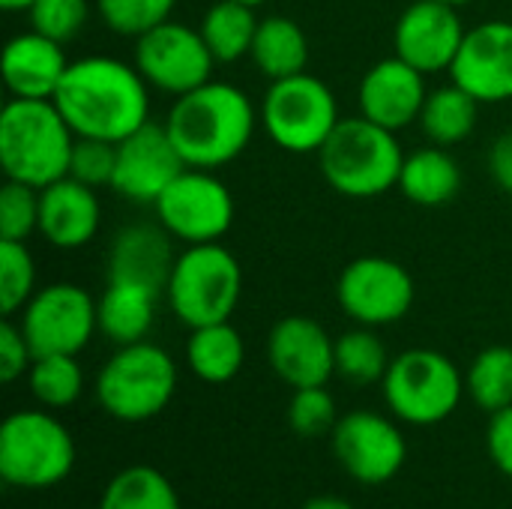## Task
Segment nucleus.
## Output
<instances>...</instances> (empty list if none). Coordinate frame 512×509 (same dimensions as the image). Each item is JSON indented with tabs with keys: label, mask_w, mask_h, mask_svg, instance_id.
<instances>
[{
	"label": "nucleus",
	"mask_w": 512,
	"mask_h": 509,
	"mask_svg": "<svg viewBox=\"0 0 512 509\" xmlns=\"http://www.w3.org/2000/svg\"><path fill=\"white\" fill-rule=\"evenodd\" d=\"M135 66L150 87L177 99L213 78L216 57L210 54L201 30L165 21L135 39Z\"/></svg>",
	"instance_id": "ddd939ff"
},
{
	"label": "nucleus",
	"mask_w": 512,
	"mask_h": 509,
	"mask_svg": "<svg viewBox=\"0 0 512 509\" xmlns=\"http://www.w3.org/2000/svg\"><path fill=\"white\" fill-rule=\"evenodd\" d=\"M333 453L345 474L363 486H384L408 462L402 429L378 411H351L333 429Z\"/></svg>",
	"instance_id": "4468645a"
},
{
	"label": "nucleus",
	"mask_w": 512,
	"mask_h": 509,
	"mask_svg": "<svg viewBox=\"0 0 512 509\" xmlns=\"http://www.w3.org/2000/svg\"><path fill=\"white\" fill-rule=\"evenodd\" d=\"M489 171L495 177V183L510 192L512 195V129L504 132L495 144H492V153H489Z\"/></svg>",
	"instance_id": "a19ab883"
},
{
	"label": "nucleus",
	"mask_w": 512,
	"mask_h": 509,
	"mask_svg": "<svg viewBox=\"0 0 512 509\" xmlns=\"http://www.w3.org/2000/svg\"><path fill=\"white\" fill-rule=\"evenodd\" d=\"M189 165L177 153L165 123L147 120L123 141H117V171L111 189L132 204H156L159 195L186 171Z\"/></svg>",
	"instance_id": "2eb2a0df"
},
{
	"label": "nucleus",
	"mask_w": 512,
	"mask_h": 509,
	"mask_svg": "<svg viewBox=\"0 0 512 509\" xmlns=\"http://www.w3.org/2000/svg\"><path fill=\"white\" fill-rule=\"evenodd\" d=\"M75 468V438L48 411H15L0 426V477L12 489H51Z\"/></svg>",
	"instance_id": "0eeeda50"
},
{
	"label": "nucleus",
	"mask_w": 512,
	"mask_h": 509,
	"mask_svg": "<svg viewBox=\"0 0 512 509\" xmlns=\"http://www.w3.org/2000/svg\"><path fill=\"white\" fill-rule=\"evenodd\" d=\"M171 234L162 225L123 228L108 252V279L135 282L165 294L177 255L171 252Z\"/></svg>",
	"instance_id": "4be33fe9"
},
{
	"label": "nucleus",
	"mask_w": 512,
	"mask_h": 509,
	"mask_svg": "<svg viewBox=\"0 0 512 509\" xmlns=\"http://www.w3.org/2000/svg\"><path fill=\"white\" fill-rule=\"evenodd\" d=\"M390 369V354L381 336L372 327L348 330L336 339V372L357 387H369L384 381Z\"/></svg>",
	"instance_id": "7c9ffc66"
},
{
	"label": "nucleus",
	"mask_w": 512,
	"mask_h": 509,
	"mask_svg": "<svg viewBox=\"0 0 512 509\" xmlns=\"http://www.w3.org/2000/svg\"><path fill=\"white\" fill-rule=\"evenodd\" d=\"M324 180L345 198H375L399 186L405 153L396 132L369 117H345L318 150Z\"/></svg>",
	"instance_id": "20e7f679"
},
{
	"label": "nucleus",
	"mask_w": 512,
	"mask_h": 509,
	"mask_svg": "<svg viewBox=\"0 0 512 509\" xmlns=\"http://www.w3.org/2000/svg\"><path fill=\"white\" fill-rule=\"evenodd\" d=\"M426 75L405 63L402 57L378 60L360 81V114L372 123L402 132L405 126L420 120V111L426 105Z\"/></svg>",
	"instance_id": "6ab92c4d"
},
{
	"label": "nucleus",
	"mask_w": 512,
	"mask_h": 509,
	"mask_svg": "<svg viewBox=\"0 0 512 509\" xmlns=\"http://www.w3.org/2000/svg\"><path fill=\"white\" fill-rule=\"evenodd\" d=\"M159 225L186 246L219 243L234 225L231 189L204 168H186L153 204Z\"/></svg>",
	"instance_id": "9b49d317"
},
{
	"label": "nucleus",
	"mask_w": 512,
	"mask_h": 509,
	"mask_svg": "<svg viewBox=\"0 0 512 509\" xmlns=\"http://www.w3.org/2000/svg\"><path fill=\"white\" fill-rule=\"evenodd\" d=\"M255 120V105L240 87L210 78L174 99L165 129L189 168L216 171L249 147Z\"/></svg>",
	"instance_id": "f03ea898"
},
{
	"label": "nucleus",
	"mask_w": 512,
	"mask_h": 509,
	"mask_svg": "<svg viewBox=\"0 0 512 509\" xmlns=\"http://www.w3.org/2000/svg\"><path fill=\"white\" fill-rule=\"evenodd\" d=\"M339 423L336 399L324 387H300L294 390L288 402V426L303 438H318L324 432H333Z\"/></svg>",
	"instance_id": "f704fd0d"
},
{
	"label": "nucleus",
	"mask_w": 512,
	"mask_h": 509,
	"mask_svg": "<svg viewBox=\"0 0 512 509\" xmlns=\"http://www.w3.org/2000/svg\"><path fill=\"white\" fill-rule=\"evenodd\" d=\"M465 393L477 408L495 414L512 405V348L492 345L480 351L465 372Z\"/></svg>",
	"instance_id": "2f4dec72"
},
{
	"label": "nucleus",
	"mask_w": 512,
	"mask_h": 509,
	"mask_svg": "<svg viewBox=\"0 0 512 509\" xmlns=\"http://www.w3.org/2000/svg\"><path fill=\"white\" fill-rule=\"evenodd\" d=\"M27 15H30V27L36 33L66 45L84 30L90 6H87V0H36L27 9Z\"/></svg>",
	"instance_id": "e433bc0d"
},
{
	"label": "nucleus",
	"mask_w": 512,
	"mask_h": 509,
	"mask_svg": "<svg viewBox=\"0 0 512 509\" xmlns=\"http://www.w3.org/2000/svg\"><path fill=\"white\" fill-rule=\"evenodd\" d=\"M39 231V189L6 180L0 189V240H27Z\"/></svg>",
	"instance_id": "c9c22d12"
},
{
	"label": "nucleus",
	"mask_w": 512,
	"mask_h": 509,
	"mask_svg": "<svg viewBox=\"0 0 512 509\" xmlns=\"http://www.w3.org/2000/svg\"><path fill=\"white\" fill-rule=\"evenodd\" d=\"M36 0H0V9L6 12H27Z\"/></svg>",
	"instance_id": "37998d69"
},
{
	"label": "nucleus",
	"mask_w": 512,
	"mask_h": 509,
	"mask_svg": "<svg viewBox=\"0 0 512 509\" xmlns=\"http://www.w3.org/2000/svg\"><path fill=\"white\" fill-rule=\"evenodd\" d=\"M177 393V366L168 351L153 342L120 345L96 378L102 411L120 423H144L159 417Z\"/></svg>",
	"instance_id": "423d86ee"
},
{
	"label": "nucleus",
	"mask_w": 512,
	"mask_h": 509,
	"mask_svg": "<svg viewBox=\"0 0 512 509\" xmlns=\"http://www.w3.org/2000/svg\"><path fill=\"white\" fill-rule=\"evenodd\" d=\"M480 105H483L480 99H474L465 87L453 81L426 96V105L417 123L432 144L453 147V144H462L477 129Z\"/></svg>",
	"instance_id": "bb28decb"
},
{
	"label": "nucleus",
	"mask_w": 512,
	"mask_h": 509,
	"mask_svg": "<svg viewBox=\"0 0 512 509\" xmlns=\"http://www.w3.org/2000/svg\"><path fill=\"white\" fill-rule=\"evenodd\" d=\"M465 33L468 30L456 6L441 0H417L396 21L393 51L423 75L444 72V69L450 72Z\"/></svg>",
	"instance_id": "dca6fc26"
},
{
	"label": "nucleus",
	"mask_w": 512,
	"mask_h": 509,
	"mask_svg": "<svg viewBox=\"0 0 512 509\" xmlns=\"http://www.w3.org/2000/svg\"><path fill=\"white\" fill-rule=\"evenodd\" d=\"M177 0H99V18L117 36H144L153 27L171 21Z\"/></svg>",
	"instance_id": "72a5a7b5"
},
{
	"label": "nucleus",
	"mask_w": 512,
	"mask_h": 509,
	"mask_svg": "<svg viewBox=\"0 0 512 509\" xmlns=\"http://www.w3.org/2000/svg\"><path fill=\"white\" fill-rule=\"evenodd\" d=\"M33 360H36V357H33V348H30V342L24 339L21 327L12 324V321L6 318V321L0 324V381H3V384L18 381L21 375L30 372Z\"/></svg>",
	"instance_id": "58836bf2"
},
{
	"label": "nucleus",
	"mask_w": 512,
	"mask_h": 509,
	"mask_svg": "<svg viewBox=\"0 0 512 509\" xmlns=\"http://www.w3.org/2000/svg\"><path fill=\"white\" fill-rule=\"evenodd\" d=\"M450 78L483 105L512 99V21L471 27L450 66Z\"/></svg>",
	"instance_id": "f3484780"
},
{
	"label": "nucleus",
	"mask_w": 512,
	"mask_h": 509,
	"mask_svg": "<svg viewBox=\"0 0 512 509\" xmlns=\"http://www.w3.org/2000/svg\"><path fill=\"white\" fill-rule=\"evenodd\" d=\"M99 219L102 207L93 186L66 174L39 189V234L54 249H84L96 237Z\"/></svg>",
	"instance_id": "aec40b11"
},
{
	"label": "nucleus",
	"mask_w": 512,
	"mask_h": 509,
	"mask_svg": "<svg viewBox=\"0 0 512 509\" xmlns=\"http://www.w3.org/2000/svg\"><path fill=\"white\" fill-rule=\"evenodd\" d=\"M243 294V267L222 243L186 246L171 270L165 297L189 330L231 321Z\"/></svg>",
	"instance_id": "39448f33"
},
{
	"label": "nucleus",
	"mask_w": 512,
	"mask_h": 509,
	"mask_svg": "<svg viewBox=\"0 0 512 509\" xmlns=\"http://www.w3.org/2000/svg\"><path fill=\"white\" fill-rule=\"evenodd\" d=\"M75 132L54 99H9L0 111V165L6 180L45 189L69 174Z\"/></svg>",
	"instance_id": "7ed1b4c3"
},
{
	"label": "nucleus",
	"mask_w": 512,
	"mask_h": 509,
	"mask_svg": "<svg viewBox=\"0 0 512 509\" xmlns=\"http://www.w3.org/2000/svg\"><path fill=\"white\" fill-rule=\"evenodd\" d=\"M300 509H357L351 507L348 501H342V498H330V495H321V498H312V501H306Z\"/></svg>",
	"instance_id": "79ce46f5"
},
{
	"label": "nucleus",
	"mask_w": 512,
	"mask_h": 509,
	"mask_svg": "<svg viewBox=\"0 0 512 509\" xmlns=\"http://www.w3.org/2000/svg\"><path fill=\"white\" fill-rule=\"evenodd\" d=\"M33 357L45 354H81L99 330V303L87 288L72 282H54L36 288L21 309L18 321Z\"/></svg>",
	"instance_id": "9d476101"
},
{
	"label": "nucleus",
	"mask_w": 512,
	"mask_h": 509,
	"mask_svg": "<svg viewBox=\"0 0 512 509\" xmlns=\"http://www.w3.org/2000/svg\"><path fill=\"white\" fill-rule=\"evenodd\" d=\"M114 171H117V141L78 138L75 135V147H72V159H69V177L99 189V186L114 183Z\"/></svg>",
	"instance_id": "4c0bfd02"
},
{
	"label": "nucleus",
	"mask_w": 512,
	"mask_h": 509,
	"mask_svg": "<svg viewBox=\"0 0 512 509\" xmlns=\"http://www.w3.org/2000/svg\"><path fill=\"white\" fill-rule=\"evenodd\" d=\"M27 387L33 399L48 408L60 411L81 399L84 393V372L75 354H45L36 357L27 372Z\"/></svg>",
	"instance_id": "c756f323"
},
{
	"label": "nucleus",
	"mask_w": 512,
	"mask_h": 509,
	"mask_svg": "<svg viewBox=\"0 0 512 509\" xmlns=\"http://www.w3.org/2000/svg\"><path fill=\"white\" fill-rule=\"evenodd\" d=\"M399 189L408 201L420 207L450 204L462 189V168L447 153V147H420L405 156Z\"/></svg>",
	"instance_id": "b1692460"
},
{
	"label": "nucleus",
	"mask_w": 512,
	"mask_h": 509,
	"mask_svg": "<svg viewBox=\"0 0 512 509\" xmlns=\"http://www.w3.org/2000/svg\"><path fill=\"white\" fill-rule=\"evenodd\" d=\"M249 57L258 66V72H264L270 81L300 75L309 66L306 30L288 15H267L258 21V33Z\"/></svg>",
	"instance_id": "a878e982"
},
{
	"label": "nucleus",
	"mask_w": 512,
	"mask_h": 509,
	"mask_svg": "<svg viewBox=\"0 0 512 509\" xmlns=\"http://www.w3.org/2000/svg\"><path fill=\"white\" fill-rule=\"evenodd\" d=\"M255 6L240 0H216L201 18V36L216 57V63H237L252 54V42L258 33Z\"/></svg>",
	"instance_id": "cd10ccee"
},
{
	"label": "nucleus",
	"mask_w": 512,
	"mask_h": 509,
	"mask_svg": "<svg viewBox=\"0 0 512 509\" xmlns=\"http://www.w3.org/2000/svg\"><path fill=\"white\" fill-rule=\"evenodd\" d=\"M267 357L279 381L294 390L324 387L336 375V342L318 321L306 315H288L273 324Z\"/></svg>",
	"instance_id": "a211bd4d"
},
{
	"label": "nucleus",
	"mask_w": 512,
	"mask_h": 509,
	"mask_svg": "<svg viewBox=\"0 0 512 509\" xmlns=\"http://www.w3.org/2000/svg\"><path fill=\"white\" fill-rule=\"evenodd\" d=\"M147 87L138 66L114 57H81L69 63L54 105L78 138L123 141L150 120Z\"/></svg>",
	"instance_id": "f257e3e1"
},
{
	"label": "nucleus",
	"mask_w": 512,
	"mask_h": 509,
	"mask_svg": "<svg viewBox=\"0 0 512 509\" xmlns=\"http://www.w3.org/2000/svg\"><path fill=\"white\" fill-rule=\"evenodd\" d=\"M381 384L387 408L408 426L444 423L465 396V375L447 354L432 348H411L393 357Z\"/></svg>",
	"instance_id": "6e6552de"
},
{
	"label": "nucleus",
	"mask_w": 512,
	"mask_h": 509,
	"mask_svg": "<svg viewBox=\"0 0 512 509\" xmlns=\"http://www.w3.org/2000/svg\"><path fill=\"white\" fill-rule=\"evenodd\" d=\"M186 363L204 384H228L246 363V345L231 321L195 327L186 342Z\"/></svg>",
	"instance_id": "393cba45"
},
{
	"label": "nucleus",
	"mask_w": 512,
	"mask_h": 509,
	"mask_svg": "<svg viewBox=\"0 0 512 509\" xmlns=\"http://www.w3.org/2000/svg\"><path fill=\"white\" fill-rule=\"evenodd\" d=\"M36 294V261L21 240H0V309L15 315Z\"/></svg>",
	"instance_id": "473e14b6"
},
{
	"label": "nucleus",
	"mask_w": 512,
	"mask_h": 509,
	"mask_svg": "<svg viewBox=\"0 0 512 509\" xmlns=\"http://www.w3.org/2000/svg\"><path fill=\"white\" fill-rule=\"evenodd\" d=\"M159 297L162 294H156L153 288L108 279L102 297L96 300L99 303V333L105 339H111L117 348L144 342L156 324Z\"/></svg>",
	"instance_id": "5701e85b"
},
{
	"label": "nucleus",
	"mask_w": 512,
	"mask_h": 509,
	"mask_svg": "<svg viewBox=\"0 0 512 509\" xmlns=\"http://www.w3.org/2000/svg\"><path fill=\"white\" fill-rule=\"evenodd\" d=\"M99 509H183L171 480L153 465H132L114 474L99 498Z\"/></svg>",
	"instance_id": "c85d7f7f"
},
{
	"label": "nucleus",
	"mask_w": 512,
	"mask_h": 509,
	"mask_svg": "<svg viewBox=\"0 0 512 509\" xmlns=\"http://www.w3.org/2000/svg\"><path fill=\"white\" fill-rule=\"evenodd\" d=\"M69 63L60 42L30 27L3 48V84L15 99H54Z\"/></svg>",
	"instance_id": "412c9836"
},
{
	"label": "nucleus",
	"mask_w": 512,
	"mask_h": 509,
	"mask_svg": "<svg viewBox=\"0 0 512 509\" xmlns=\"http://www.w3.org/2000/svg\"><path fill=\"white\" fill-rule=\"evenodd\" d=\"M441 3H450V6H456V9H459V6H468L471 0H441Z\"/></svg>",
	"instance_id": "c03bdc74"
},
{
	"label": "nucleus",
	"mask_w": 512,
	"mask_h": 509,
	"mask_svg": "<svg viewBox=\"0 0 512 509\" xmlns=\"http://www.w3.org/2000/svg\"><path fill=\"white\" fill-rule=\"evenodd\" d=\"M414 294L411 273L384 255L354 258L336 282L342 312L363 327H387L402 321L414 306Z\"/></svg>",
	"instance_id": "f8f14e48"
},
{
	"label": "nucleus",
	"mask_w": 512,
	"mask_h": 509,
	"mask_svg": "<svg viewBox=\"0 0 512 509\" xmlns=\"http://www.w3.org/2000/svg\"><path fill=\"white\" fill-rule=\"evenodd\" d=\"M261 120L276 147L303 156L318 153L342 117L333 90L321 78L300 72L270 81L261 105Z\"/></svg>",
	"instance_id": "1a4fd4ad"
},
{
	"label": "nucleus",
	"mask_w": 512,
	"mask_h": 509,
	"mask_svg": "<svg viewBox=\"0 0 512 509\" xmlns=\"http://www.w3.org/2000/svg\"><path fill=\"white\" fill-rule=\"evenodd\" d=\"M486 447H489L492 465L512 480V405L492 414L489 432H486Z\"/></svg>",
	"instance_id": "ea45409f"
},
{
	"label": "nucleus",
	"mask_w": 512,
	"mask_h": 509,
	"mask_svg": "<svg viewBox=\"0 0 512 509\" xmlns=\"http://www.w3.org/2000/svg\"><path fill=\"white\" fill-rule=\"evenodd\" d=\"M240 3H249V6H261V3H270V0H240Z\"/></svg>",
	"instance_id": "a18cd8bd"
}]
</instances>
